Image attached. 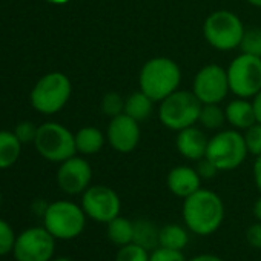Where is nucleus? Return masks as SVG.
<instances>
[{
  "label": "nucleus",
  "mask_w": 261,
  "mask_h": 261,
  "mask_svg": "<svg viewBox=\"0 0 261 261\" xmlns=\"http://www.w3.org/2000/svg\"><path fill=\"white\" fill-rule=\"evenodd\" d=\"M247 154L243 134L238 130H221L209 140L206 157L220 171H232L243 165Z\"/></svg>",
  "instance_id": "nucleus-7"
},
{
  "label": "nucleus",
  "mask_w": 261,
  "mask_h": 261,
  "mask_svg": "<svg viewBox=\"0 0 261 261\" xmlns=\"http://www.w3.org/2000/svg\"><path fill=\"white\" fill-rule=\"evenodd\" d=\"M253 181L256 189L261 192V155H258L253 163Z\"/></svg>",
  "instance_id": "nucleus-34"
},
{
  "label": "nucleus",
  "mask_w": 261,
  "mask_h": 261,
  "mask_svg": "<svg viewBox=\"0 0 261 261\" xmlns=\"http://www.w3.org/2000/svg\"><path fill=\"white\" fill-rule=\"evenodd\" d=\"M246 2L252 7H256V8H261V0H246Z\"/></svg>",
  "instance_id": "nucleus-38"
},
{
  "label": "nucleus",
  "mask_w": 261,
  "mask_h": 261,
  "mask_svg": "<svg viewBox=\"0 0 261 261\" xmlns=\"http://www.w3.org/2000/svg\"><path fill=\"white\" fill-rule=\"evenodd\" d=\"M51 261H72V259H69L66 256H60V258H56V259H51Z\"/></svg>",
  "instance_id": "nucleus-40"
},
{
  "label": "nucleus",
  "mask_w": 261,
  "mask_h": 261,
  "mask_svg": "<svg viewBox=\"0 0 261 261\" xmlns=\"http://www.w3.org/2000/svg\"><path fill=\"white\" fill-rule=\"evenodd\" d=\"M160 240V227L151 220L139 218L134 221V243L143 246L148 250H154L159 247Z\"/></svg>",
  "instance_id": "nucleus-21"
},
{
  "label": "nucleus",
  "mask_w": 261,
  "mask_h": 261,
  "mask_svg": "<svg viewBox=\"0 0 261 261\" xmlns=\"http://www.w3.org/2000/svg\"><path fill=\"white\" fill-rule=\"evenodd\" d=\"M16 238L17 237L13 227L5 220L0 218V256H5L13 252Z\"/></svg>",
  "instance_id": "nucleus-29"
},
{
  "label": "nucleus",
  "mask_w": 261,
  "mask_h": 261,
  "mask_svg": "<svg viewBox=\"0 0 261 261\" xmlns=\"http://www.w3.org/2000/svg\"><path fill=\"white\" fill-rule=\"evenodd\" d=\"M46 2L54 4V5H65V4H68V2H69V0H46Z\"/></svg>",
  "instance_id": "nucleus-39"
},
{
  "label": "nucleus",
  "mask_w": 261,
  "mask_h": 261,
  "mask_svg": "<svg viewBox=\"0 0 261 261\" xmlns=\"http://www.w3.org/2000/svg\"><path fill=\"white\" fill-rule=\"evenodd\" d=\"M0 204H2V192H0Z\"/></svg>",
  "instance_id": "nucleus-41"
},
{
  "label": "nucleus",
  "mask_w": 261,
  "mask_h": 261,
  "mask_svg": "<svg viewBox=\"0 0 261 261\" xmlns=\"http://www.w3.org/2000/svg\"><path fill=\"white\" fill-rule=\"evenodd\" d=\"M188 261H224L223 258H220L218 255H214V253H200Z\"/></svg>",
  "instance_id": "nucleus-35"
},
{
  "label": "nucleus",
  "mask_w": 261,
  "mask_h": 261,
  "mask_svg": "<svg viewBox=\"0 0 261 261\" xmlns=\"http://www.w3.org/2000/svg\"><path fill=\"white\" fill-rule=\"evenodd\" d=\"M227 71L229 89L240 98H253L261 91V57L240 54Z\"/></svg>",
  "instance_id": "nucleus-9"
},
{
  "label": "nucleus",
  "mask_w": 261,
  "mask_h": 261,
  "mask_svg": "<svg viewBox=\"0 0 261 261\" xmlns=\"http://www.w3.org/2000/svg\"><path fill=\"white\" fill-rule=\"evenodd\" d=\"M198 121L206 129H218L226 121V111L220 106V103H206L201 106Z\"/></svg>",
  "instance_id": "nucleus-24"
},
{
  "label": "nucleus",
  "mask_w": 261,
  "mask_h": 261,
  "mask_svg": "<svg viewBox=\"0 0 261 261\" xmlns=\"http://www.w3.org/2000/svg\"><path fill=\"white\" fill-rule=\"evenodd\" d=\"M34 145L43 159L56 163H62L74 157L77 152L75 136L59 123H45L39 126Z\"/></svg>",
  "instance_id": "nucleus-6"
},
{
  "label": "nucleus",
  "mask_w": 261,
  "mask_h": 261,
  "mask_svg": "<svg viewBox=\"0 0 261 261\" xmlns=\"http://www.w3.org/2000/svg\"><path fill=\"white\" fill-rule=\"evenodd\" d=\"M226 121L233 126L235 129H247L253 123H256V115L253 109V103L247 101V98H240L232 100L226 108Z\"/></svg>",
  "instance_id": "nucleus-17"
},
{
  "label": "nucleus",
  "mask_w": 261,
  "mask_h": 261,
  "mask_svg": "<svg viewBox=\"0 0 261 261\" xmlns=\"http://www.w3.org/2000/svg\"><path fill=\"white\" fill-rule=\"evenodd\" d=\"M240 49L243 54L261 57V30L259 28L246 30L240 43Z\"/></svg>",
  "instance_id": "nucleus-26"
},
{
  "label": "nucleus",
  "mask_w": 261,
  "mask_h": 261,
  "mask_svg": "<svg viewBox=\"0 0 261 261\" xmlns=\"http://www.w3.org/2000/svg\"><path fill=\"white\" fill-rule=\"evenodd\" d=\"M244 25L237 14L227 10H220L207 16L203 25L206 42L218 51H230L240 48L244 36Z\"/></svg>",
  "instance_id": "nucleus-5"
},
{
  "label": "nucleus",
  "mask_w": 261,
  "mask_h": 261,
  "mask_svg": "<svg viewBox=\"0 0 261 261\" xmlns=\"http://www.w3.org/2000/svg\"><path fill=\"white\" fill-rule=\"evenodd\" d=\"M106 235L108 240L118 247L134 243V221L118 215L106 224Z\"/></svg>",
  "instance_id": "nucleus-19"
},
{
  "label": "nucleus",
  "mask_w": 261,
  "mask_h": 261,
  "mask_svg": "<svg viewBox=\"0 0 261 261\" xmlns=\"http://www.w3.org/2000/svg\"><path fill=\"white\" fill-rule=\"evenodd\" d=\"M188 243H189V229L186 226L171 223L160 227L159 246L174 250H183L188 246Z\"/></svg>",
  "instance_id": "nucleus-20"
},
{
  "label": "nucleus",
  "mask_w": 261,
  "mask_h": 261,
  "mask_svg": "<svg viewBox=\"0 0 261 261\" xmlns=\"http://www.w3.org/2000/svg\"><path fill=\"white\" fill-rule=\"evenodd\" d=\"M92 169L91 165L80 157H71L62 162L57 171V183L60 189L69 195L83 194L91 183Z\"/></svg>",
  "instance_id": "nucleus-14"
},
{
  "label": "nucleus",
  "mask_w": 261,
  "mask_h": 261,
  "mask_svg": "<svg viewBox=\"0 0 261 261\" xmlns=\"http://www.w3.org/2000/svg\"><path fill=\"white\" fill-rule=\"evenodd\" d=\"M252 212H253V217L256 218V221H261V197L253 203Z\"/></svg>",
  "instance_id": "nucleus-37"
},
{
  "label": "nucleus",
  "mask_w": 261,
  "mask_h": 261,
  "mask_svg": "<svg viewBox=\"0 0 261 261\" xmlns=\"http://www.w3.org/2000/svg\"><path fill=\"white\" fill-rule=\"evenodd\" d=\"M56 252V238L42 227H28L17 235L13 255L16 261H51Z\"/></svg>",
  "instance_id": "nucleus-10"
},
{
  "label": "nucleus",
  "mask_w": 261,
  "mask_h": 261,
  "mask_svg": "<svg viewBox=\"0 0 261 261\" xmlns=\"http://www.w3.org/2000/svg\"><path fill=\"white\" fill-rule=\"evenodd\" d=\"M124 98L117 92H108L101 100V111L111 118L124 114Z\"/></svg>",
  "instance_id": "nucleus-28"
},
{
  "label": "nucleus",
  "mask_w": 261,
  "mask_h": 261,
  "mask_svg": "<svg viewBox=\"0 0 261 261\" xmlns=\"http://www.w3.org/2000/svg\"><path fill=\"white\" fill-rule=\"evenodd\" d=\"M166 185H168V189L175 197H180L185 200L201 188V177L198 175L195 168L177 166L169 171Z\"/></svg>",
  "instance_id": "nucleus-16"
},
{
  "label": "nucleus",
  "mask_w": 261,
  "mask_h": 261,
  "mask_svg": "<svg viewBox=\"0 0 261 261\" xmlns=\"http://www.w3.org/2000/svg\"><path fill=\"white\" fill-rule=\"evenodd\" d=\"M246 240L247 243L255 247V249H261V221H256L253 224H250L246 230Z\"/></svg>",
  "instance_id": "nucleus-33"
},
{
  "label": "nucleus",
  "mask_w": 261,
  "mask_h": 261,
  "mask_svg": "<svg viewBox=\"0 0 261 261\" xmlns=\"http://www.w3.org/2000/svg\"><path fill=\"white\" fill-rule=\"evenodd\" d=\"M152 106H154V101L143 91H139V92L130 94L126 98V101H124V114L129 115V117H133L134 120H137L140 123V121H145L146 118L151 117Z\"/></svg>",
  "instance_id": "nucleus-22"
},
{
  "label": "nucleus",
  "mask_w": 261,
  "mask_h": 261,
  "mask_svg": "<svg viewBox=\"0 0 261 261\" xmlns=\"http://www.w3.org/2000/svg\"><path fill=\"white\" fill-rule=\"evenodd\" d=\"M82 207L88 218L108 224L120 215L121 201L118 194L108 186H89L82 195Z\"/></svg>",
  "instance_id": "nucleus-11"
},
{
  "label": "nucleus",
  "mask_w": 261,
  "mask_h": 261,
  "mask_svg": "<svg viewBox=\"0 0 261 261\" xmlns=\"http://www.w3.org/2000/svg\"><path fill=\"white\" fill-rule=\"evenodd\" d=\"M180 82V66L168 57H155L148 60L139 75L140 91H143L154 103L174 94L178 89Z\"/></svg>",
  "instance_id": "nucleus-2"
},
{
  "label": "nucleus",
  "mask_w": 261,
  "mask_h": 261,
  "mask_svg": "<svg viewBox=\"0 0 261 261\" xmlns=\"http://www.w3.org/2000/svg\"><path fill=\"white\" fill-rule=\"evenodd\" d=\"M181 214L189 232L200 237H209L215 233L224 221V204L218 194L200 188L185 198Z\"/></svg>",
  "instance_id": "nucleus-1"
},
{
  "label": "nucleus",
  "mask_w": 261,
  "mask_h": 261,
  "mask_svg": "<svg viewBox=\"0 0 261 261\" xmlns=\"http://www.w3.org/2000/svg\"><path fill=\"white\" fill-rule=\"evenodd\" d=\"M201 106L203 103L194 92L177 89L174 94L160 101L159 117L162 124L178 133V130L194 126L198 121Z\"/></svg>",
  "instance_id": "nucleus-4"
},
{
  "label": "nucleus",
  "mask_w": 261,
  "mask_h": 261,
  "mask_svg": "<svg viewBox=\"0 0 261 261\" xmlns=\"http://www.w3.org/2000/svg\"><path fill=\"white\" fill-rule=\"evenodd\" d=\"M253 109H255V115H256V121L261 123V91L253 97Z\"/></svg>",
  "instance_id": "nucleus-36"
},
{
  "label": "nucleus",
  "mask_w": 261,
  "mask_h": 261,
  "mask_svg": "<svg viewBox=\"0 0 261 261\" xmlns=\"http://www.w3.org/2000/svg\"><path fill=\"white\" fill-rule=\"evenodd\" d=\"M14 134L22 143H30V142H34L37 136V127L31 121H22L16 126Z\"/></svg>",
  "instance_id": "nucleus-31"
},
{
  "label": "nucleus",
  "mask_w": 261,
  "mask_h": 261,
  "mask_svg": "<svg viewBox=\"0 0 261 261\" xmlns=\"http://www.w3.org/2000/svg\"><path fill=\"white\" fill-rule=\"evenodd\" d=\"M22 142L14 133L0 130V169L11 168L20 157Z\"/></svg>",
  "instance_id": "nucleus-23"
},
{
  "label": "nucleus",
  "mask_w": 261,
  "mask_h": 261,
  "mask_svg": "<svg viewBox=\"0 0 261 261\" xmlns=\"http://www.w3.org/2000/svg\"><path fill=\"white\" fill-rule=\"evenodd\" d=\"M229 91L227 71L220 65L211 63L203 66L194 79L192 92L203 105L221 103Z\"/></svg>",
  "instance_id": "nucleus-12"
},
{
  "label": "nucleus",
  "mask_w": 261,
  "mask_h": 261,
  "mask_svg": "<svg viewBox=\"0 0 261 261\" xmlns=\"http://www.w3.org/2000/svg\"><path fill=\"white\" fill-rule=\"evenodd\" d=\"M175 145H177L178 152L185 159L198 162L203 157H206L209 139L206 137V134L203 133V130H200L198 127L189 126L186 129L178 130Z\"/></svg>",
  "instance_id": "nucleus-15"
},
{
  "label": "nucleus",
  "mask_w": 261,
  "mask_h": 261,
  "mask_svg": "<svg viewBox=\"0 0 261 261\" xmlns=\"http://www.w3.org/2000/svg\"><path fill=\"white\" fill-rule=\"evenodd\" d=\"M106 139L112 149L120 154L133 152L140 143V126L139 121L126 114H120L111 118Z\"/></svg>",
  "instance_id": "nucleus-13"
},
{
  "label": "nucleus",
  "mask_w": 261,
  "mask_h": 261,
  "mask_svg": "<svg viewBox=\"0 0 261 261\" xmlns=\"http://www.w3.org/2000/svg\"><path fill=\"white\" fill-rule=\"evenodd\" d=\"M149 261H186V258L181 250H174L159 246L154 250H151Z\"/></svg>",
  "instance_id": "nucleus-30"
},
{
  "label": "nucleus",
  "mask_w": 261,
  "mask_h": 261,
  "mask_svg": "<svg viewBox=\"0 0 261 261\" xmlns=\"http://www.w3.org/2000/svg\"><path fill=\"white\" fill-rule=\"evenodd\" d=\"M197 172H198V175L201 177V180L204 178V180H207V178H214L218 172H220V169L207 159V157H203L201 160H198L197 162Z\"/></svg>",
  "instance_id": "nucleus-32"
},
{
  "label": "nucleus",
  "mask_w": 261,
  "mask_h": 261,
  "mask_svg": "<svg viewBox=\"0 0 261 261\" xmlns=\"http://www.w3.org/2000/svg\"><path fill=\"white\" fill-rule=\"evenodd\" d=\"M105 145V136L101 130L94 126L82 127L75 134V148L77 152L85 155H94L101 151Z\"/></svg>",
  "instance_id": "nucleus-18"
},
{
  "label": "nucleus",
  "mask_w": 261,
  "mask_h": 261,
  "mask_svg": "<svg viewBox=\"0 0 261 261\" xmlns=\"http://www.w3.org/2000/svg\"><path fill=\"white\" fill-rule=\"evenodd\" d=\"M151 252L137 243H129L118 247L115 261H149Z\"/></svg>",
  "instance_id": "nucleus-25"
},
{
  "label": "nucleus",
  "mask_w": 261,
  "mask_h": 261,
  "mask_svg": "<svg viewBox=\"0 0 261 261\" xmlns=\"http://www.w3.org/2000/svg\"><path fill=\"white\" fill-rule=\"evenodd\" d=\"M69 97V79L62 72H49L34 86L31 92V103L42 114H56L68 103Z\"/></svg>",
  "instance_id": "nucleus-8"
},
{
  "label": "nucleus",
  "mask_w": 261,
  "mask_h": 261,
  "mask_svg": "<svg viewBox=\"0 0 261 261\" xmlns=\"http://www.w3.org/2000/svg\"><path fill=\"white\" fill-rule=\"evenodd\" d=\"M244 142H246V148L247 152L258 157L261 155V123H253L250 127H247L244 130Z\"/></svg>",
  "instance_id": "nucleus-27"
},
{
  "label": "nucleus",
  "mask_w": 261,
  "mask_h": 261,
  "mask_svg": "<svg viewBox=\"0 0 261 261\" xmlns=\"http://www.w3.org/2000/svg\"><path fill=\"white\" fill-rule=\"evenodd\" d=\"M86 218L82 206L68 200H59L45 207L43 226L56 240L68 241L82 235Z\"/></svg>",
  "instance_id": "nucleus-3"
}]
</instances>
